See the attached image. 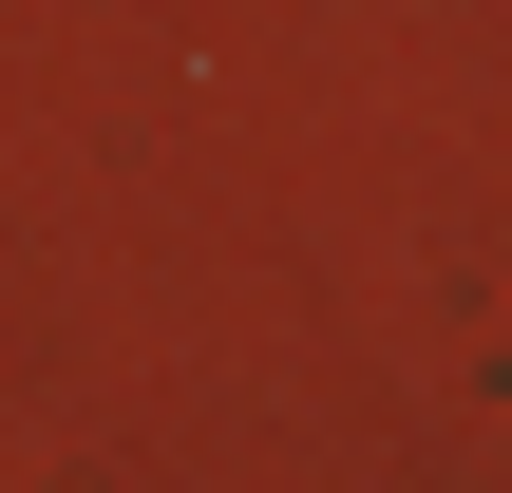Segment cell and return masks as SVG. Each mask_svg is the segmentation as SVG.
<instances>
[]
</instances>
